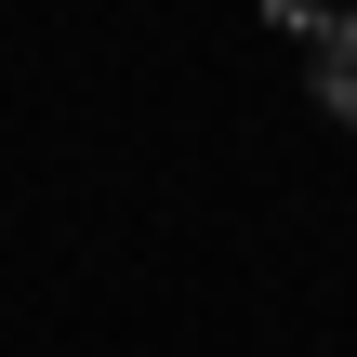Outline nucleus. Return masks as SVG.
I'll use <instances>...</instances> for the list:
<instances>
[{
	"mask_svg": "<svg viewBox=\"0 0 357 357\" xmlns=\"http://www.w3.org/2000/svg\"><path fill=\"white\" fill-rule=\"evenodd\" d=\"M318 106L357 132V13H331V26H318Z\"/></svg>",
	"mask_w": 357,
	"mask_h": 357,
	"instance_id": "nucleus-1",
	"label": "nucleus"
},
{
	"mask_svg": "<svg viewBox=\"0 0 357 357\" xmlns=\"http://www.w3.org/2000/svg\"><path fill=\"white\" fill-rule=\"evenodd\" d=\"M265 13H278V26H291V40H318V26H331V13H344V0H265Z\"/></svg>",
	"mask_w": 357,
	"mask_h": 357,
	"instance_id": "nucleus-2",
	"label": "nucleus"
}]
</instances>
